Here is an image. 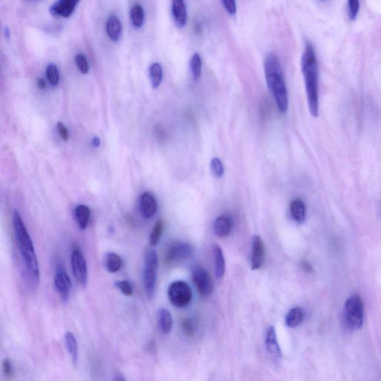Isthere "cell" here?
Returning <instances> with one entry per match:
<instances>
[{
    "instance_id": "7",
    "label": "cell",
    "mask_w": 381,
    "mask_h": 381,
    "mask_svg": "<svg viewBox=\"0 0 381 381\" xmlns=\"http://www.w3.org/2000/svg\"><path fill=\"white\" fill-rule=\"evenodd\" d=\"M194 247L187 242H177L170 246L165 254V261L169 265L183 262L192 256Z\"/></svg>"
},
{
    "instance_id": "15",
    "label": "cell",
    "mask_w": 381,
    "mask_h": 381,
    "mask_svg": "<svg viewBox=\"0 0 381 381\" xmlns=\"http://www.w3.org/2000/svg\"><path fill=\"white\" fill-rule=\"evenodd\" d=\"M172 15L177 27H185L187 22V9L184 0H173Z\"/></svg>"
},
{
    "instance_id": "13",
    "label": "cell",
    "mask_w": 381,
    "mask_h": 381,
    "mask_svg": "<svg viewBox=\"0 0 381 381\" xmlns=\"http://www.w3.org/2000/svg\"><path fill=\"white\" fill-rule=\"evenodd\" d=\"M233 220L228 215L218 217L214 223V232L219 238L227 237L233 231Z\"/></svg>"
},
{
    "instance_id": "3",
    "label": "cell",
    "mask_w": 381,
    "mask_h": 381,
    "mask_svg": "<svg viewBox=\"0 0 381 381\" xmlns=\"http://www.w3.org/2000/svg\"><path fill=\"white\" fill-rule=\"evenodd\" d=\"M13 226L16 241L24 261L28 274L35 283H38L40 279L39 264L35 253V246L26 225L17 211H14L13 214Z\"/></svg>"
},
{
    "instance_id": "4",
    "label": "cell",
    "mask_w": 381,
    "mask_h": 381,
    "mask_svg": "<svg viewBox=\"0 0 381 381\" xmlns=\"http://www.w3.org/2000/svg\"><path fill=\"white\" fill-rule=\"evenodd\" d=\"M344 319L347 327L351 330L361 329L364 320V305L359 294L350 296L344 305Z\"/></svg>"
},
{
    "instance_id": "25",
    "label": "cell",
    "mask_w": 381,
    "mask_h": 381,
    "mask_svg": "<svg viewBox=\"0 0 381 381\" xmlns=\"http://www.w3.org/2000/svg\"><path fill=\"white\" fill-rule=\"evenodd\" d=\"M66 348L72 357L74 363H77L78 359V345L76 338L72 332H68L65 335Z\"/></svg>"
},
{
    "instance_id": "19",
    "label": "cell",
    "mask_w": 381,
    "mask_h": 381,
    "mask_svg": "<svg viewBox=\"0 0 381 381\" xmlns=\"http://www.w3.org/2000/svg\"><path fill=\"white\" fill-rule=\"evenodd\" d=\"M213 255L215 258V275L218 279H221L225 273L226 262L224 252L219 245H214Z\"/></svg>"
},
{
    "instance_id": "37",
    "label": "cell",
    "mask_w": 381,
    "mask_h": 381,
    "mask_svg": "<svg viewBox=\"0 0 381 381\" xmlns=\"http://www.w3.org/2000/svg\"><path fill=\"white\" fill-rule=\"evenodd\" d=\"M3 371L6 376H11V373H12V366H11V362L8 359H5L3 361Z\"/></svg>"
},
{
    "instance_id": "30",
    "label": "cell",
    "mask_w": 381,
    "mask_h": 381,
    "mask_svg": "<svg viewBox=\"0 0 381 381\" xmlns=\"http://www.w3.org/2000/svg\"><path fill=\"white\" fill-rule=\"evenodd\" d=\"M360 10V0H348V14L350 20H355Z\"/></svg>"
},
{
    "instance_id": "22",
    "label": "cell",
    "mask_w": 381,
    "mask_h": 381,
    "mask_svg": "<svg viewBox=\"0 0 381 381\" xmlns=\"http://www.w3.org/2000/svg\"><path fill=\"white\" fill-rule=\"evenodd\" d=\"M104 265L110 273H116L122 265V258L114 252H107L104 255Z\"/></svg>"
},
{
    "instance_id": "2",
    "label": "cell",
    "mask_w": 381,
    "mask_h": 381,
    "mask_svg": "<svg viewBox=\"0 0 381 381\" xmlns=\"http://www.w3.org/2000/svg\"><path fill=\"white\" fill-rule=\"evenodd\" d=\"M264 69L267 87L276 101L278 110L282 113H286L288 109V95L282 66L276 54H267Z\"/></svg>"
},
{
    "instance_id": "21",
    "label": "cell",
    "mask_w": 381,
    "mask_h": 381,
    "mask_svg": "<svg viewBox=\"0 0 381 381\" xmlns=\"http://www.w3.org/2000/svg\"><path fill=\"white\" fill-rule=\"evenodd\" d=\"M303 319V311L302 308L296 307L288 311L285 317V323L289 328H295L302 323Z\"/></svg>"
},
{
    "instance_id": "8",
    "label": "cell",
    "mask_w": 381,
    "mask_h": 381,
    "mask_svg": "<svg viewBox=\"0 0 381 381\" xmlns=\"http://www.w3.org/2000/svg\"><path fill=\"white\" fill-rule=\"evenodd\" d=\"M72 273L77 282L82 287H86L88 278L87 261L79 246H74L71 256Z\"/></svg>"
},
{
    "instance_id": "28",
    "label": "cell",
    "mask_w": 381,
    "mask_h": 381,
    "mask_svg": "<svg viewBox=\"0 0 381 381\" xmlns=\"http://www.w3.org/2000/svg\"><path fill=\"white\" fill-rule=\"evenodd\" d=\"M164 227L165 223L163 221L159 220L157 221L150 236V243L151 246H156L159 243L161 236L163 233Z\"/></svg>"
},
{
    "instance_id": "33",
    "label": "cell",
    "mask_w": 381,
    "mask_h": 381,
    "mask_svg": "<svg viewBox=\"0 0 381 381\" xmlns=\"http://www.w3.org/2000/svg\"><path fill=\"white\" fill-rule=\"evenodd\" d=\"M116 287L127 296H131L133 295V288L131 287V284L127 281H117L115 283Z\"/></svg>"
},
{
    "instance_id": "26",
    "label": "cell",
    "mask_w": 381,
    "mask_h": 381,
    "mask_svg": "<svg viewBox=\"0 0 381 381\" xmlns=\"http://www.w3.org/2000/svg\"><path fill=\"white\" fill-rule=\"evenodd\" d=\"M150 81L153 88H157L160 85L162 79V69L159 63H153L149 69Z\"/></svg>"
},
{
    "instance_id": "14",
    "label": "cell",
    "mask_w": 381,
    "mask_h": 381,
    "mask_svg": "<svg viewBox=\"0 0 381 381\" xmlns=\"http://www.w3.org/2000/svg\"><path fill=\"white\" fill-rule=\"evenodd\" d=\"M265 343L267 351L274 358L278 359V360L282 358V351H281L280 346H279V342H278L276 329L273 326H270L267 329L265 336Z\"/></svg>"
},
{
    "instance_id": "16",
    "label": "cell",
    "mask_w": 381,
    "mask_h": 381,
    "mask_svg": "<svg viewBox=\"0 0 381 381\" xmlns=\"http://www.w3.org/2000/svg\"><path fill=\"white\" fill-rule=\"evenodd\" d=\"M141 211L145 218L153 217L157 210V203L154 196L150 192H144L142 194L140 199Z\"/></svg>"
},
{
    "instance_id": "41",
    "label": "cell",
    "mask_w": 381,
    "mask_h": 381,
    "mask_svg": "<svg viewBox=\"0 0 381 381\" xmlns=\"http://www.w3.org/2000/svg\"><path fill=\"white\" fill-rule=\"evenodd\" d=\"M114 381H125V378H124L123 376H122V375H118L117 376H116V378H114Z\"/></svg>"
},
{
    "instance_id": "36",
    "label": "cell",
    "mask_w": 381,
    "mask_h": 381,
    "mask_svg": "<svg viewBox=\"0 0 381 381\" xmlns=\"http://www.w3.org/2000/svg\"><path fill=\"white\" fill-rule=\"evenodd\" d=\"M57 131L63 141H67L69 140V132L67 128L62 122H58L57 124Z\"/></svg>"
},
{
    "instance_id": "34",
    "label": "cell",
    "mask_w": 381,
    "mask_h": 381,
    "mask_svg": "<svg viewBox=\"0 0 381 381\" xmlns=\"http://www.w3.org/2000/svg\"><path fill=\"white\" fill-rule=\"evenodd\" d=\"M226 11L230 15H235L237 11L236 0H221Z\"/></svg>"
},
{
    "instance_id": "35",
    "label": "cell",
    "mask_w": 381,
    "mask_h": 381,
    "mask_svg": "<svg viewBox=\"0 0 381 381\" xmlns=\"http://www.w3.org/2000/svg\"><path fill=\"white\" fill-rule=\"evenodd\" d=\"M182 329L183 332L187 335L188 336H192L194 334V328L192 323H190V320L186 319L182 322Z\"/></svg>"
},
{
    "instance_id": "42",
    "label": "cell",
    "mask_w": 381,
    "mask_h": 381,
    "mask_svg": "<svg viewBox=\"0 0 381 381\" xmlns=\"http://www.w3.org/2000/svg\"><path fill=\"white\" fill-rule=\"evenodd\" d=\"M5 36H6L7 38H9L10 35H11V34H10L9 29H5Z\"/></svg>"
},
{
    "instance_id": "5",
    "label": "cell",
    "mask_w": 381,
    "mask_h": 381,
    "mask_svg": "<svg viewBox=\"0 0 381 381\" xmlns=\"http://www.w3.org/2000/svg\"><path fill=\"white\" fill-rule=\"evenodd\" d=\"M158 269V255L156 251L148 249L144 254L143 285L146 296L151 299L156 288V273Z\"/></svg>"
},
{
    "instance_id": "43",
    "label": "cell",
    "mask_w": 381,
    "mask_h": 381,
    "mask_svg": "<svg viewBox=\"0 0 381 381\" xmlns=\"http://www.w3.org/2000/svg\"><path fill=\"white\" fill-rule=\"evenodd\" d=\"M26 1H27V2H35V1H37V0H26Z\"/></svg>"
},
{
    "instance_id": "32",
    "label": "cell",
    "mask_w": 381,
    "mask_h": 381,
    "mask_svg": "<svg viewBox=\"0 0 381 381\" xmlns=\"http://www.w3.org/2000/svg\"><path fill=\"white\" fill-rule=\"evenodd\" d=\"M75 63L81 73L87 74L89 72L88 62L84 54H77L75 56Z\"/></svg>"
},
{
    "instance_id": "44",
    "label": "cell",
    "mask_w": 381,
    "mask_h": 381,
    "mask_svg": "<svg viewBox=\"0 0 381 381\" xmlns=\"http://www.w3.org/2000/svg\"><path fill=\"white\" fill-rule=\"evenodd\" d=\"M322 1H324V0H322Z\"/></svg>"
},
{
    "instance_id": "31",
    "label": "cell",
    "mask_w": 381,
    "mask_h": 381,
    "mask_svg": "<svg viewBox=\"0 0 381 381\" xmlns=\"http://www.w3.org/2000/svg\"><path fill=\"white\" fill-rule=\"evenodd\" d=\"M211 169L216 177H221L224 174V168L222 162L218 158H214L211 162Z\"/></svg>"
},
{
    "instance_id": "23",
    "label": "cell",
    "mask_w": 381,
    "mask_h": 381,
    "mask_svg": "<svg viewBox=\"0 0 381 381\" xmlns=\"http://www.w3.org/2000/svg\"><path fill=\"white\" fill-rule=\"evenodd\" d=\"M77 223L81 230L87 228L90 218V210L85 205H78L75 210Z\"/></svg>"
},
{
    "instance_id": "24",
    "label": "cell",
    "mask_w": 381,
    "mask_h": 381,
    "mask_svg": "<svg viewBox=\"0 0 381 381\" xmlns=\"http://www.w3.org/2000/svg\"><path fill=\"white\" fill-rule=\"evenodd\" d=\"M144 11L140 4L136 3L133 5L131 11V20L133 26L136 29H141L144 23Z\"/></svg>"
},
{
    "instance_id": "9",
    "label": "cell",
    "mask_w": 381,
    "mask_h": 381,
    "mask_svg": "<svg viewBox=\"0 0 381 381\" xmlns=\"http://www.w3.org/2000/svg\"><path fill=\"white\" fill-rule=\"evenodd\" d=\"M191 277L199 293L203 297L210 296L213 292V282L207 270L200 266H194Z\"/></svg>"
},
{
    "instance_id": "38",
    "label": "cell",
    "mask_w": 381,
    "mask_h": 381,
    "mask_svg": "<svg viewBox=\"0 0 381 381\" xmlns=\"http://www.w3.org/2000/svg\"><path fill=\"white\" fill-rule=\"evenodd\" d=\"M302 267L305 271L309 272V273H311L313 270V267H311V264H310L309 263L307 262V261H303V262L302 263Z\"/></svg>"
},
{
    "instance_id": "12",
    "label": "cell",
    "mask_w": 381,
    "mask_h": 381,
    "mask_svg": "<svg viewBox=\"0 0 381 381\" xmlns=\"http://www.w3.org/2000/svg\"><path fill=\"white\" fill-rule=\"evenodd\" d=\"M265 258V249L262 239L258 235L252 238V256H251V267L252 270H256L262 267Z\"/></svg>"
},
{
    "instance_id": "29",
    "label": "cell",
    "mask_w": 381,
    "mask_h": 381,
    "mask_svg": "<svg viewBox=\"0 0 381 381\" xmlns=\"http://www.w3.org/2000/svg\"><path fill=\"white\" fill-rule=\"evenodd\" d=\"M47 76L51 85H57L60 81V74L56 65L50 63L47 66Z\"/></svg>"
},
{
    "instance_id": "1",
    "label": "cell",
    "mask_w": 381,
    "mask_h": 381,
    "mask_svg": "<svg viewBox=\"0 0 381 381\" xmlns=\"http://www.w3.org/2000/svg\"><path fill=\"white\" fill-rule=\"evenodd\" d=\"M302 71L305 78L308 108L313 117L319 116V66L317 53L311 42L305 44L302 57Z\"/></svg>"
},
{
    "instance_id": "18",
    "label": "cell",
    "mask_w": 381,
    "mask_h": 381,
    "mask_svg": "<svg viewBox=\"0 0 381 381\" xmlns=\"http://www.w3.org/2000/svg\"><path fill=\"white\" fill-rule=\"evenodd\" d=\"M292 218L298 224H303L306 218V208L305 203L300 199H295L290 205Z\"/></svg>"
},
{
    "instance_id": "11",
    "label": "cell",
    "mask_w": 381,
    "mask_h": 381,
    "mask_svg": "<svg viewBox=\"0 0 381 381\" xmlns=\"http://www.w3.org/2000/svg\"><path fill=\"white\" fill-rule=\"evenodd\" d=\"M81 0H56L49 8L51 15L67 18L70 17Z\"/></svg>"
},
{
    "instance_id": "40",
    "label": "cell",
    "mask_w": 381,
    "mask_h": 381,
    "mask_svg": "<svg viewBox=\"0 0 381 381\" xmlns=\"http://www.w3.org/2000/svg\"><path fill=\"white\" fill-rule=\"evenodd\" d=\"M93 144H94L95 147H98L100 145V140L98 137L93 139Z\"/></svg>"
},
{
    "instance_id": "10",
    "label": "cell",
    "mask_w": 381,
    "mask_h": 381,
    "mask_svg": "<svg viewBox=\"0 0 381 381\" xmlns=\"http://www.w3.org/2000/svg\"><path fill=\"white\" fill-rule=\"evenodd\" d=\"M54 286L61 299L66 302L69 299L72 282L69 275L61 264H59L57 267V273L54 276Z\"/></svg>"
},
{
    "instance_id": "39",
    "label": "cell",
    "mask_w": 381,
    "mask_h": 381,
    "mask_svg": "<svg viewBox=\"0 0 381 381\" xmlns=\"http://www.w3.org/2000/svg\"><path fill=\"white\" fill-rule=\"evenodd\" d=\"M46 85H47V84H46L45 81H44V80L43 79V78H40V79H38V86L40 89H41V90H43V89L45 88Z\"/></svg>"
},
{
    "instance_id": "20",
    "label": "cell",
    "mask_w": 381,
    "mask_h": 381,
    "mask_svg": "<svg viewBox=\"0 0 381 381\" xmlns=\"http://www.w3.org/2000/svg\"><path fill=\"white\" fill-rule=\"evenodd\" d=\"M158 323L161 332L165 334L171 333L173 329V318L171 313L165 309L161 308L158 313Z\"/></svg>"
},
{
    "instance_id": "17",
    "label": "cell",
    "mask_w": 381,
    "mask_h": 381,
    "mask_svg": "<svg viewBox=\"0 0 381 381\" xmlns=\"http://www.w3.org/2000/svg\"><path fill=\"white\" fill-rule=\"evenodd\" d=\"M107 33L111 41L118 42L122 36V26L119 17L115 15L110 16L107 20Z\"/></svg>"
},
{
    "instance_id": "27",
    "label": "cell",
    "mask_w": 381,
    "mask_h": 381,
    "mask_svg": "<svg viewBox=\"0 0 381 381\" xmlns=\"http://www.w3.org/2000/svg\"><path fill=\"white\" fill-rule=\"evenodd\" d=\"M190 69L194 78H200L202 72V60L198 53H194L190 58Z\"/></svg>"
},
{
    "instance_id": "6",
    "label": "cell",
    "mask_w": 381,
    "mask_h": 381,
    "mask_svg": "<svg viewBox=\"0 0 381 381\" xmlns=\"http://www.w3.org/2000/svg\"><path fill=\"white\" fill-rule=\"evenodd\" d=\"M168 298L174 306L185 308L192 299V290L183 281H177L169 285Z\"/></svg>"
}]
</instances>
